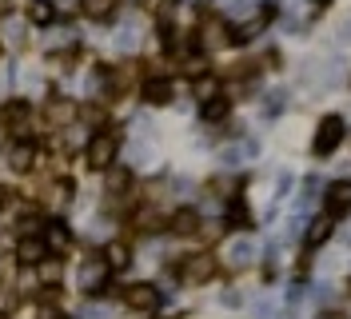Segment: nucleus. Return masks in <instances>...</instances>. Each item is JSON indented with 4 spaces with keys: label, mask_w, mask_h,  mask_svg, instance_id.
Returning a JSON list of instances; mask_svg holds the SVG:
<instances>
[{
    "label": "nucleus",
    "mask_w": 351,
    "mask_h": 319,
    "mask_svg": "<svg viewBox=\"0 0 351 319\" xmlns=\"http://www.w3.org/2000/svg\"><path fill=\"white\" fill-rule=\"evenodd\" d=\"M116 152H120V136L116 132H96L84 148V160L92 172H108L116 164Z\"/></svg>",
    "instance_id": "nucleus-1"
},
{
    "label": "nucleus",
    "mask_w": 351,
    "mask_h": 319,
    "mask_svg": "<svg viewBox=\"0 0 351 319\" xmlns=\"http://www.w3.org/2000/svg\"><path fill=\"white\" fill-rule=\"evenodd\" d=\"M108 276H112V268L104 263V255H88L84 263H80V272H76V287L84 296H100L108 287Z\"/></svg>",
    "instance_id": "nucleus-2"
},
{
    "label": "nucleus",
    "mask_w": 351,
    "mask_h": 319,
    "mask_svg": "<svg viewBox=\"0 0 351 319\" xmlns=\"http://www.w3.org/2000/svg\"><path fill=\"white\" fill-rule=\"evenodd\" d=\"M176 276H180L184 287H199V283H208V279L216 276V255H208V252L184 255V263L176 268Z\"/></svg>",
    "instance_id": "nucleus-3"
},
{
    "label": "nucleus",
    "mask_w": 351,
    "mask_h": 319,
    "mask_svg": "<svg viewBox=\"0 0 351 319\" xmlns=\"http://www.w3.org/2000/svg\"><path fill=\"white\" fill-rule=\"evenodd\" d=\"M339 144H343V120H339V116H324V120H319V128H315L311 152H315V156H331Z\"/></svg>",
    "instance_id": "nucleus-4"
},
{
    "label": "nucleus",
    "mask_w": 351,
    "mask_h": 319,
    "mask_svg": "<svg viewBox=\"0 0 351 319\" xmlns=\"http://www.w3.org/2000/svg\"><path fill=\"white\" fill-rule=\"evenodd\" d=\"M28 120H32V104L28 100H8V104H0V128H12V132H28Z\"/></svg>",
    "instance_id": "nucleus-5"
},
{
    "label": "nucleus",
    "mask_w": 351,
    "mask_h": 319,
    "mask_svg": "<svg viewBox=\"0 0 351 319\" xmlns=\"http://www.w3.org/2000/svg\"><path fill=\"white\" fill-rule=\"evenodd\" d=\"M351 212V180H335L328 191H324V215H348Z\"/></svg>",
    "instance_id": "nucleus-6"
},
{
    "label": "nucleus",
    "mask_w": 351,
    "mask_h": 319,
    "mask_svg": "<svg viewBox=\"0 0 351 319\" xmlns=\"http://www.w3.org/2000/svg\"><path fill=\"white\" fill-rule=\"evenodd\" d=\"M124 303L132 311H156L160 307V287H152V283H128L124 287Z\"/></svg>",
    "instance_id": "nucleus-7"
},
{
    "label": "nucleus",
    "mask_w": 351,
    "mask_h": 319,
    "mask_svg": "<svg viewBox=\"0 0 351 319\" xmlns=\"http://www.w3.org/2000/svg\"><path fill=\"white\" fill-rule=\"evenodd\" d=\"M48 244H44V235H21V244H16V259H21V268H36V263H44L48 259Z\"/></svg>",
    "instance_id": "nucleus-8"
},
{
    "label": "nucleus",
    "mask_w": 351,
    "mask_h": 319,
    "mask_svg": "<svg viewBox=\"0 0 351 319\" xmlns=\"http://www.w3.org/2000/svg\"><path fill=\"white\" fill-rule=\"evenodd\" d=\"M36 156H40V148H36V140H16L12 144V152H8V164H12V172H32L36 168Z\"/></svg>",
    "instance_id": "nucleus-9"
},
{
    "label": "nucleus",
    "mask_w": 351,
    "mask_h": 319,
    "mask_svg": "<svg viewBox=\"0 0 351 319\" xmlns=\"http://www.w3.org/2000/svg\"><path fill=\"white\" fill-rule=\"evenodd\" d=\"M140 96H144L148 104H172V80H164V76H152V80H144Z\"/></svg>",
    "instance_id": "nucleus-10"
},
{
    "label": "nucleus",
    "mask_w": 351,
    "mask_h": 319,
    "mask_svg": "<svg viewBox=\"0 0 351 319\" xmlns=\"http://www.w3.org/2000/svg\"><path fill=\"white\" fill-rule=\"evenodd\" d=\"M28 24L52 28V24H56V0H32V4H28Z\"/></svg>",
    "instance_id": "nucleus-11"
},
{
    "label": "nucleus",
    "mask_w": 351,
    "mask_h": 319,
    "mask_svg": "<svg viewBox=\"0 0 351 319\" xmlns=\"http://www.w3.org/2000/svg\"><path fill=\"white\" fill-rule=\"evenodd\" d=\"M116 8H120V0H80V12L88 21H108V16H116Z\"/></svg>",
    "instance_id": "nucleus-12"
},
{
    "label": "nucleus",
    "mask_w": 351,
    "mask_h": 319,
    "mask_svg": "<svg viewBox=\"0 0 351 319\" xmlns=\"http://www.w3.org/2000/svg\"><path fill=\"white\" fill-rule=\"evenodd\" d=\"M328 235H331V215H315V220L307 224V235H304L307 252H311V248H319V244H324Z\"/></svg>",
    "instance_id": "nucleus-13"
},
{
    "label": "nucleus",
    "mask_w": 351,
    "mask_h": 319,
    "mask_svg": "<svg viewBox=\"0 0 351 319\" xmlns=\"http://www.w3.org/2000/svg\"><path fill=\"white\" fill-rule=\"evenodd\" d=\"M196 228H199L196 208H180V212L172 215V232H176V235H192Z\"/></svg>",
    "instance_id": "nucleus-14"
},
{
    "label": "nucleus",
    "mask_w": 351,
    "mask_h": 319,
    "mask_svg": "<svg viewBox=\"0 0 351 319\" xmlns=\"http://www.w3.org/2000/svg\"><path fill=\"white\" fill-rule=\"evenodd\" d=\"M72 116H76V104H68V100H52V104H48V124L52 128L68 124Z\"/></svg>",
    "instance_id": "nucleus-15"
},
{
    "label": "nucleus",
    "mask_w": 351,
    "mask_h": 319,
    "mask_svg": "<svg viewBox=\"0 0 351 319\" xmlns=\"http://www.w3.org/2000/svg\"><path fill=\"white\" fill-rule=\"evenodd\" d=\"M192 92H196L199 104H208L212 96H219V80L216 76H196V80H192Z\"/></svg>",
    "instance_id": "nucleus-16"
},
{
    "label": "nucleus",
    "mask_w": 351,
    "mask_h": 319,
    "mask_svg": "<svg viewBox=\"0 0 351 319\" xmlns=\"http://www.w3.org/2000/svg\"><path fill=\"white\" fill-rule=\"evenodd\" d=\"M228 96H223V92H219V96H212V100H208V104L199 108V112H204V120H208V124H216V120H223V116H228Z\"/></svg>",
    "instance_id": "nucleus-17"
},
{
    "label": "nucleus",
    "mask_w": 351,
    "mask_h": 319,
    "mask_svg": "<svg viewBox=\"0 0 351 319\" xmlns=\"http://www.w3.org/2000/svg\"><path fill=\"white\" fill-rule=\"evenodd\" d=\"M104 263H108L112 272H120V268H128V263H132L128 248H124V244H108V248H104Z\"/></svg>",
    "instance_id": "nucleus-18"
},
{
    "label": "nucleus",
    "mask_w": 351,
    "mask_h": 319,
    "mask_svg": "<svg viewBox=\"0 0 351 319\" xmlns=\"http://www.w3.org/2000/svg\"><path fill=\"white\" fill-rule=\"evenodd\" d=\"M252 255H256V248H252L247 239H240V244L228 248V263H232V268H243V263H252Z\"/></svg>",
    "instance_id": "nucleus-19"
},
{
    "label": "nucleus",
    "mask_w": 351,
    "mask_h": 319,
    "mask_svg": "<svg viewBox=\"0 0 351 319\" xmlns=\"http://www.w3.org/2000/svg\"><path fill=\"white\" fill-rule=\"evenodd\" d=\"M40 235H44V244H48V252H56V248H68V239H72L64 224H52V228H48V232H40Z\"/></svg>",
    "instance_id": "nucleus-20"
},
{
    "label": "nucleus",
    "mask_w": 351,
    "mask_h": 319,
    "mask_svg": "<svg viewBox=\"0 0 351 319\" xmlns=\"http://www.w3.org/2000/svg\"><path fill=\"white\" fill-rule=\"evenodd\" d=\"M228 220H232V228H252V215H247V208H243L240 200L228 204Z\"/></svg>",
    "instance_id": "nucleus-21"
},
{
    "label": "nucleus",
    "mask_w": 351,
    "mask_h": 319,
    "mask_svg": "<svg viewBox=\"0 0 351 319\" xmlns=\"http://www.w3.org/2000/svg\"><path fill=\"white\" fill-rule=\"evenodd\" d=\"M128 180H132L128 168H108V191H112V196H120V188H124Z\"/></svg>",
    "instance_id": "nucleus-22"
},
{
    "label": "nucleus",
    "mask_w": 351,
    "mask_h": 319,
    "mask_svg": "<svg viewBox=\"0 0 351 319\" xmlns=\"http://www.w3.org/2000/svg\"><path fill=\"white\" fill-rule=\"evenodd\" d=\"M4 28H8V32H4V36H8V44H21V21H8Z\"/></svg>",
    "instance_id": "nucleus-23"
},
{
    "label": "nucleus",
    "mask_w": 351,
    "mask_h": 319,
    "mask_svg": "<svg viewBox=\"0 0 351 319\" xmlns=\"http://www.w3.org/2000/svg\"><path fill=\"white\" fill-rule=\"evenodd\" d=\"M8 307H12V292L0 283V311H8Z\"/></svg>",
    "instance_id": "nucleus-24"
},
{
    "label": "nucleus",
    "mask_w": 351,
    "mask_h": 319,
    "mask_svg": "<svg viewBox=\"0 0 351 319\" xmlns=\"http://www.w3.org/2000/svg\"><path fill=\"white\" fill-rule=\"evenodd\" d=\"M348 296H351V279H348Z\"/></svg>",
    "instance_id": "nucleus-25"
},
{
    "label": "nucleus",
    "mask_w": 351,
    "mask_h": 319,
    "mask_svg": "<svg viewBox=\"0 0 351 319\" xmlns=\"http://www.w3.org/2000/svg\"><path fill=\"white\" fill-rule=\"evenodd\" d=\"M319 4H328V0H319Z\"/></svg>",
    "instance_id": "nucleus-26"
}]
</instances>
